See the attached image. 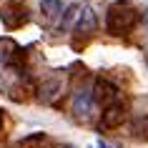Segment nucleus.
<instances>
[{"mask_svg":"<svg viewBox=\"0 0 148 148\" xmlns=\"http://www.w3.org/2000/svg\"><path fill=\"white\" fill-rule=\"evenodd\" d=\"M136 23H138V10L128 0H116L106 13V28L110 35H123V33L133 30Z\"/></svg>","mask_w":148,"mask_h":148,"instance_id":"1","label":"nucleus"},{"mask_svg":"<svg viewBox=\"0 0 148 148\" xmlns=\"http://www.w3.org/2000/svg\"><path fill=\"white\" fill-rule=\"evenodd\" d=\"M0 20L8 25V28H20V25L28 20V10H25V5L20 0H10V3H5L3 10H0Z\"/></svg>","mask_w":148,"mask_h":148,"instance_id":"2","label":"nucleus"},{"mask_svg":"<svg viewBox=\"0 0 148 148\" xmlns=\"http://www.w3.org/2000/svg\"><path fill=\"white\" fill-rule=\"evenodd\" d=\"M95 28H98V18H95V10L90 5H83L78 13V20H75V33L78 35H93Z\"/></svg>","mask_w":148,"mask_h":148,"instance_id":"3","label":"nucleus"},{"mask_svg":"<svg viewBox=\"0 0 148 148\" xmlns=\"http://www.w3.org/2000/svg\"><path fill=\"white\" fill-rule=\"evenodd\" d=\"M123 121H125V108L121 103H110V106H106V110H103L101 128L103 131H113V128H118Z\"/></svg>","mask_w":148,"mask_h":148,"instance_id":"4","label":"nucleus"},{"mask_svg":"<svg viewBox=\"0 0 148 148\" xmlns=\"http://www.w3.org/2000/svg\"><path fill=\"white\" fill-rule=\"evenodd\" d=\"M93 90H78L75 98H73V113L80 118V121H88L90 113H93Z\"/></svg>","mask_w":148,"mask_h":148,"instance_id":"5","label":"nucleus"},{"mask_svg":"<svg viewBox=\"0 0 148 148\" xmlns=\"http://www.w3.org/2000/svg\"><path fill=\"white\" fill-rule=\"evenodd\" d=\"M116 95H118V88L113 83H108V80H103V78L95 80V86H93V101L95 103L110 106V103H116Z\"/></svg>","mask_w":148,"mask_h":148,"instance_id":"6","label":"nucleus"},{"mask_svg":"<svg viewBox=\"0 0 148 148\" xmlns=\"http://www.w3.org/2000/svg\"><path fill=\"white\" fill-rule=\"evenodd\" d=\"M40 10L45 18H58L63 13V3L60 0H40Z\"/></svg>","mask_w":148,"mask_h":148,"instance_id":"7","label":"nucleus"},{"mask_svg":"<svg viewBox=\"0 0 148 148\" xmlns=\"http://www.w3.org/2000/svg\"><path fill=\"white\" fill-rule=\"evenodd\" d=\"M78 13H80V5H68V8H65V13H63V20H60V30L70 28V23L78 18Z\"/></svg>","mask_w":148,"mask_h":148,"instance_id":"8","label":"nucleus"},{"mask_svg":"<svg viewBox=\"0 0 148 148\" xmlns=\"http://www.w3.org/2000/svg\"><path fill=\"white\" fill-rule=\"evenodd\" d=\"M58 83L55 80H50V83H45V86L40 88V93H43V101H50V98H55V90H58Z\"/></svg>","mask_w":148,"mask_h":148,"instance_id":"9","label":"nucleus"},{"mask_svg":"<svg viewBox=\"0 0 148 148\" xmlns=\"http://www.w3.org/2000/svg\"><path fill=\"white\" fill-rule=\"evenodd\" d=\"M0 128H3V110H0Z\"/></svg>","mask_w":148,"mask_h":148,"instance_id":"10","label":"nucleus"},{"mask_svg":"<svg viewBox=\"0 0 148 148\" xmlns=\"http://www.w3.org/2000/svg\"><path fill=\"white\" fill-rule=\"evenodd\" d=\"M98 148H108V146H106V143H101V146H98Z\"/></svg>","mask_w":148,"mask_h":148,"instance_id":"11","label":"nucleus"},{"mask_svg":"<svg viewBox=\"0 0 148 148\" xmlns=\"http://www.w3.org/2000/svg\"><path fill=\"white\" fill-rule=\"evenodd\" d=\"M146 23H148V15H146Z\"/></svg>","mask_w":148,"mask_h":148,"instance_id":"12","label":"nucleus"}]
</instances>
